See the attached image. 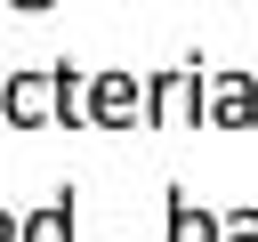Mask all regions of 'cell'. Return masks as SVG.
<instances>
[{
    "instance_id": "3",
    "label": "cell",
    "mask_w": 258,
    "mask_h": 242,
    "mask_svg": "<svg viewBox=\"0 0 258 242\" xmlns=\"http://www.w3.org/2000/svg\"><path fill=\"white\" fill-rule=\"evenodd\" d=\"M202 113L226 121V129H242V121L258 113V89H250L242 73H218V81H202Z\"/></svg>"
},
{
    "instance_id": "1",
    "label": "cell",
    "mask_w": 258,
    "mask_h": 242,
    "mask_svg": "<svg viewBox=\"0 0 258 242\" xmlns=\"http://www.w3.org/2000/svg\"><path fill=\"white\" fill-rule=\"evenodd\" d=\"M0 121H16V129H40V121H64V73H56V65H32V73H8V81H0Z\"/></svg>"
},
{
    "instance_id": "8",
    "label": "cell",
    "mask_w": 258,
    "mask_h": 242,
    "mask_svg": "<svg viewBox=\"0 0 258 242\" xmlns=\"http://www.w3.org/2000/svg\"><path fill=\"white\" fill-rule=\"evenodd\" d=\"M16 8H48V0H16Z\"/></svg>"
},
{
    "instance_id": "4",
    "label": "cell",
    "mask_w": 258,
    "mask_h": 242,
    "mask_svg": "<svg viewBox=\"0 0 258 242\" xmlns=\"http://www.w3.org/2000/svg\"><path fill=\"white\" fill-rule=\"evenodd\" d=\"M169 242H218V210H202L194 194H169Z\"/></svg>"
},
{
    "instance_id": "5",
    "label": "cell",
    "mask_w": 258,
    "mask_h": 242,
    "mask_svg": "<svg viewBox=\"0 0 258 242\" xmlns=\"http://www.w3.org/2000/svg\"><path fill=\"white\" fill-rule=\"evenodd\" d=\"M24 242H73V194H56V202L24 210Z\"/></svg>"
},
{
    "instance_id": "2",
    "label": "cell",
    "mask_w": 258,
    "mask_h": 242,
    "mask_svg": "<svg viewBox=\"0 0 258 242\" xmlns=\"http://www.w3.org/2000/svg\"><path fill=\"white\" fill-rule=\"evenodd\" d=\"M137 121H145V81L89 73V129H137Z\"/></svg>"
},
{
    "instance_id": "6",
    "label": "cell",
    "mask_w": 258,
    "mask_h": 242,
    "mask_svg": "<svg viewBox=\"0 0 258 242\" xmlns=\"http://www.w3.org/2000/svg\"><path fill=\"white\" fill-rule=\"evenodd\" d=\"M218 242H258V210H218Z\"/></svg>"
},
{
    "instance_id": "7",
    "label": "cell",
    "mask_w": 258,
    "mask_h": 242,
    "mask_svg": "<svg viewBox=\"0 0 258 242\" xmlns=\"http://www.w3.org/2000/svg\"><path fill=\"white\" fill-rule=\"evenodd\" d=\"M0 242H24V218H8V210H0Z\"/></svg>"
}]
</instances>
